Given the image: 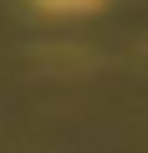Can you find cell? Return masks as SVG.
<instances>
[{
	"instance_id": "obj_1",
	"label": "cell",
	"mask_w": 148,
	"mask_h": 153,
	"mask_svg": "<svg viewBox=\"0 0 148 153\" xmlns=\"http://www.w3.org/2000/svg\"><path fill=\"white\" fill-rule=\"evenodd\" d=\"M51 10H87V5H97V0H46Z\"/></svg>"
}]
</instances>
